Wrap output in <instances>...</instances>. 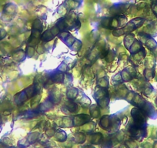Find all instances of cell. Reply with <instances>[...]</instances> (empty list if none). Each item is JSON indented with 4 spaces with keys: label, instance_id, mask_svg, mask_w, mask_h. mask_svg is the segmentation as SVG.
<instances>
[{
    "label": "cell",
    "instance_id": "6da1fadb",
    "mask_svg": "<svg viewBox=\"0 0 157 148\" xmlns=\"http://www.w3.org/2000/svg\"><path fill=\"white\" fill-rule=\"evenodd\" d=\"M66 107L68 110H69L70 112L74 113L76 112L77 110V105L75 103H74L73 102H71V101H69L66 103Z\"/></svg>",
    "mask_w": 157,
    "mask_h": 148
},
{
    "label": "cell",
    "instance_id": "7a4b0ae2",
    "mask_svg": "<svg viewBox=\"0 0 157 148\" xmlns=\"http://www.w3.org/2000/svg\"><path fill=\"white\" fill-rule=\"evenodd\" d=\"M63 80V74L62 72H56V73L53 74V76L52 77V80L53 82H60Z\"/></svg>",
    "mask_w": 157,
    "mask_h": 148
}]
</instances>
